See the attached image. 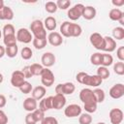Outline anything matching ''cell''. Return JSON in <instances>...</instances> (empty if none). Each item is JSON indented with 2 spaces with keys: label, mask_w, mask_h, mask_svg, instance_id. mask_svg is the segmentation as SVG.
Segmentation results:
<instances>
[{
  "label": "cell",
  "mask_w": 124,
  "mask_h": 124,
  "mask_svg": "<svg viewBox=\"0 0 124 124\" xmlns=\"http://www.w3.org/2000/svg\"><path fill=\"white\" fill-rule=\"evenodd\" d=\"M23 108L28 111V112H32L34 111L36 108H38V104L37 101L32 98V97H28L23 101Z\"/></svg>",
  "instance_id": "obj_17"
},
{
  "label": "cell",
  "mask_w": 124,
  "mask_h": 124,
  "mask_svg": "<svg viewBox=\"0 0 124 124\" xmlns=\"http://www.w3.org/2000/svg\"><path fill=\"white\" fill-rule=\"evenodd\" d=\"M108 116L111 124H120L123 120V111L120 108H112L109 111Z\"/></svg>",
  "instance_id": "obj_12"
},
{
  "label": "cell",
  "mask_w": 124,
  "mask_h": 124,
  "mask_svg": "<svg viewBox=\"0 0 124 124\" xmlns=\"http://www.w3.org/2000/svg\"><path fill=\"white\" fill-rule=\"evenodd\" d=\"M113 72L118 76H123L124 75V63L121 61L116 62L113 65Z\"/></svg>",
  "instance_id": "obj_38"
},
{
  "label": "cell",
  "mask_w": 124,
  "mask_h": 124,
  "mask_svg": "<svg viewBox=\"0 0 124 124\" xmlns=\"http://www.w3.org/2000/svg\"><path fill=\"white\" fill-rule=\"evenodd\" d=\"M93 94L95 96V99H96V102L97 103H103L105 98H106V94H105V91L101 88H95L93 90Z\"/></svg>",
  "instance_id": "obj_27"
},
{
  "label": "cell",
  "mask_w": 124,
  "mask_h": 124,
  "mask_svg": "<svg viewBox=\"0 0 124 124\" xmlns=\"http://www.w3.org/2000/svg\"><path fill=\"white\" fill-rule=\"evenodd\" d=\"M109 96L112 99H120L124 95V84L123 83H116L114 84L108 92Z\"/></svg>",
  "instance_id": "obj_11"
},
{
  "label": "cell",
  "mask_w": 124,
  "mask_h": 124,
  "mask_svg": "<svg viewBox=\"0 0 124 124\" xmlns=\"http://www.w3.org/2000/svg\"><path fill=\"white\" fill-rule=\"evenodd\" d=\"M71 22L70 21H64L60 26V34L61 36H64L66 38H69V27Z\"/></svg>",
  "instance_id": "obj_35"
},
{
  "label": "cell",
  "mask_w": 124,
  "mask_h": 124,
  "mask_svg": "<svg viewBox=\"0 0 124 124\" xmlns=\"http://www.w3.org/2000/svg\"><path fill=\"white\" fill-rule=\"evenodd\" d=\"M104 40H105V46H104L103 50L106 51V52L114 51L115 48H116V41L113 40V38L108 37V36L104 37Z\"/></svg>",
  "instance_id": "obj_16"
},
{
  "label": "cell",
  "mask_w": 124,
  "mask_h": 124,
  "mask_svg": "<svg viewBox=\"0 0 124 124\" xmlns=\"http://www.w3.org/2000/svg\"><path fill=\"white\" fill-rule=\"evenodd\" d=\"M124 15H123V12L118 9V8H113L109 11L108 13V17L111 19V20H114V21H118L121 17H123Z\"/></svg>",
  "instance_id": "obj_24"
},
{
  "label": "cell",
  "mask_w": 124,
  "mask_h": 124,
  "mask_svg": "<svg viewBox=\"0 0 124 124\" xmlns=\"http://www.w3.org/2000/svg\"><path fill=\"white\" fill-rule=\"evenodd\" d=\"M30 68V72L32 74V76H41L44 70V67L42 64H38V63H34L32 65L29 66Z\"/></svg>",
  "instance_id": "obj_25"
},
{
  "label": "cell",
  "mask_w": 124,
  "mask_h": 124,
  "mask_svg": "<svg viewBox=\"0 0 124 124\" xmlns=\"http://www.w3.org/2000/svg\"><path fill=\"white\" fill-rule=\"evenodd\" d=\"M16 41L23 44H29L33 40L32 34L27 28H19L16 31Z\"/></svg>",
  "instance_id": "obj_4"
},
{
  "label": "cell",
  "mask_w": 124,
  "mask_h": 124,
  "mask_svg": "<svg viewBox=\"0 0 124 124\" xmlns=\"http://www.w3.org/2000/svg\"><path fill=\"white\" fill-rule=\"evenodd\" d=\"M25 123L26 124H36L37 122L35 121L33 115H32V112H28L25 116Z\"/></svg>",
  "instance_id": "obj_46"
},
{
  "label": "cell",
  "mask_w": 124,
  "mask_h": 124,
  "mask_svg": "<svg viewBox=\"0 0 124 124\" xmlns=\"http://www.w3.org/2000/svg\"><path fill=\"white\" fill-rule=\"evenodd\" d=\"M81 16H83L84 19L86 20H91L96 16V9L92 6H86L83 8L82 11V15Z\"/></svg>",
  "instance_id": "obj_19"
},
{
  "label": "cell",
  "mask_w": 124,
  "mask_h": 124,
  "mask_svg": "<svg viewBox=\"0 0 124 124\" xmlns=\"http://www.w3.org/2000/svg\"><path fill=\"white\" fill-rule=\"evenodd\" d=\"M4 45L6 46H11L16 45V35H10V36H5L3 39Z\"/></svg>",
  "instance_id": "obj_36"
},
{
  "label": "cell",
  "mask_w": 124,
  "mask_h": 124,
  "mask_svg": "<svg viewBox=\"0 0 124 124\" xmlns=\"http://www.w3.org/2000/svg\"><path fill=\"white\" fill-rule=\"evenodd\" d=\"M90 62L94 66H101L102 62V53L100 52H95L90 56Z\"/></svg>",
  "instance_id": "obj_32"
},
{
  "label": "cell",
  "mask_w": 124,
  "mask_h": 124,
  "mask_svg": "<svg viewBox=\"0 0 124 124\" xmlns=\"http://www.w3.org/2000/svg\"><path fill=\"white\" fill-rule=\"evenodd\" d=\"M6 54V50H5V47L0 46V58H2L4 55Z\"/></svg>",
  "instance_id": "obj_52"
},
{
  "label": "cell",
  "mask_w": 124,
  "mask_h": 124,
  "mask_svg": "<svg viewBox=\"0 0 124 124\" xmlns=\"http://www.w3.org/2000/svg\"><path fill=\"white\" fill-rule=\"evenodd\" d=\"M81 32H82V29H81L80 25L71 22L70 27H69V36L70 37H79L81 35Z\"/></svg>",
  "instance_id": "obj_23"
},
{
  "label": "cell",
  "mask_w": 124,
  "mask_h": 124,
  "mask_svg": "<svg viewBox=\"0 0 124 124\" xmlns=\"http://www.w3.org/2000/svg\"><path fill=\"white\" fill-rule=\"evenodd\" d=\"M111 3H112V5H114L116 7H121V6L124 5V0H116V1L115 0H112Z\"/></svg>",
  "instance_id": "obj_51"
},
{
  "label": "cell",
  "mask_w": 124,
  "mask_h": 124,
  "mask_svg": "<svg viewBox=\"0 0 124 124\" xmlns=\"http://www.w3.org/2000/svg\"><path fill=\"white\" fill-rule=\"evenodd\" d=\"M20 55H21V58L24 59V60H29L32 55H33V52H32V49L28 46H24L21 51H20Z\"/></svg>",
  "instance_id": "obj_37"
},
{
  "label": "cell",
  "mask_w": 124,
  "mask_h": 124,
  "mask_svg": "<svg viewBox=\"0 0 124 124\" xmlns=\"http://www.w3.org/2000/svg\"><path fill=\"white\" fill-rule=\"evenodd\" d=\"M39 108L41 110H43L44 112H46V110L52 108V96H49V97H46V98H43L42 100H40Z\"/></svg>",
  "instance_id": "obj_20"
},
{
  "label": "cell",
  "mask_w": 124,
  "mask_h": 124,
  "mask_svg": "<svg viewBox=\"0 0 124 124\" xmlns=\"http://www.w3.org/2000/svg\"><path fill=\"white\" fill-rule=\"evenodd\" d=\"M14 18V12L9 6H4L0 10V20H12Z\"/></svg>",
  "instance_id": "obj_18"
},
{
  "label": "cell",
  "mask_w": 124,
  "mask_h": 124,
  "mask_svg": "<svg viewBox=\"0 0 124 124\" xmlns=\"http://www.w3.org/2000/svg\"><path fill=\"white\" fill-rule=\"evenodd\" d=\"M79 99L83 104L87 103H97L95 96L93 94V90L90 88H83L79 92ZM98 104V103H97Z\"/></svg>",
  "instance_id": "obj_6"
},
{
  "label": "cell",
  "mask_w": 124,
  "mask_h": 124,
  "mask_svg": "<svg viewBox=\"0 0 124 124\" xmlns=\"http://www.w3.org/2000/svg\"><path fill=\"white\" fill-rule=\"evenodd\" d=\"M85 6H83L82 4L78 3V4H76L74 7L70 8L69 11H68V17L71 19V20H77L78 19L81 15H82V11H83V8Z\"/></svg>",
  "instance_id": "obj_7"
},
{
  "label": "cell",
  "mask_w": 124,
  "mask_h": 124,
  "mask_svg": "<svg viewBox=\"0 0 124 124\" xmlns=\"http://www.w3.org/2000/svg\"><path fill=\"white\" fill-rule=\"evenodd\" d=\"M6 50V55L10 58H14L16 56L17 52H18V46L16 45L15 46H6L5 47Z\"/></svg>",
  "instance_id": "obj_29"
},
{
  "label": "cell",
  "mask_w": 124,
  "mask_h": 124,
  "mask_svg": "<svg viewBox=\"0 0 124 124\" xmlns=\"http://www.w3.org/2000/svg\"><path fill=\"white\" fill-rule=\"evenodd\" d=\"M89 41H90V44L98 50H103L104 48V46H105V40H104V37L100 34V33H92L89 37Z\"/></svg>",
  "instance_id": "obj_5"
},
{
  "label": "cell",
  "mask_w": 124,
  "mask_h": 124,
  "mask_svg": "<svg viewBox=\"0 0 124 124\" xmlns=\"http://www.w3.org/2000/svg\"><path fill=\"white\" fill-rule=\"evenodd\" d=\"M3 79H4V77H3V75H2L1 73H0V83H2Z\"/></svg>",
  "instance_id": "obj_55"
},
{
  "label": "cell",
  "mask_w": 124,
  "mask_h": 124,
  "mask_svg": "<svg viewBox=\"0 0 124 124\" xmlns=\"http://www.w3.org/2000/svg\"><path fill=\"white\" fill-rule=\"evenodd\" d=\"M54 80H55V78L51 70H49L48 68H44L43 73L41 75V81L43 85L45 87H50L54 83Z\"/></svg>",
  "instance_id": "obj_3"
},
{
  "label": "cell",
  "mask_w": 124,
  "mask_h": 124,
  "mask_svg": "<svg viewBox=\"0 0 124 124\" xmlns=\"http://www.w3.org/2000/svg\"><path fill=\"white\" fill-rule=\"evenodd\" d=\"M44 26L46 28V30H48V31H54L56 26H57V23H56V19L53 17V16H47L45 21H44Z\"/></svg>",
  "instance_id": "obj_22"
},
{
  "label": "cell",
  "mask_w": 124,
  "mask_h": 124,
  "mask_svg": "<svg viewBox=\"0 0 124 124\" xmlns=\"http://www.w3.org/2000/svg\"><path fill=\"white\" fill-rule=\"evenodd\" d=\"M55 60H56L55 55L52 52H45L41 58L42 65L45 68H49V67L53 66L55 63Z\"/></svg>",
  "instance_id": "obj_13"
},
{
  "label": "cell",
  "mask_w": 124,
  "mask_h": 124,
  "mask_svg": "<svg viewBox=\"0 0 124 124\" xmlns=\"http://www.w3.org/2000/svg\"><path fill=\"white\" fill-rule=\"evenodd\" d=\"M7 123H8V116L2 109H0V124H7Z\"/></svg>",
  "instance_id": "obj_47"
},
{
  "label": "cell",
  "mask_w": 124,
  "mask_h": 124,
  "mask_svg": "<svg viewBox=\"0 0 124 124\" xmlns=\"http://www.w3.org/2000/svg\"><path fill=\"white\" fill-rule=\"evenodd\" d=\"M78 122L79 124H91L92 122V116L90 115V113H81L78 117Z\"/></svg>",
  "instance_id": "obj_34"
},
{
  "label": "cell",
  "mask_w": 124,
  "mask_h": 124,
  "mask_svg": "<svg viewBox=\"0 0 124 124\" xmlns=\"http://www.w3.org/2000/svg\"><path fill=\"white\" fill-rule=\"evenodd\" d=\"M113 63V57L111 56V54L108 53H102V62H101V66L104 67H108Z\"/></svg>",
  "instance_id": "obj_26"
},
{
  "label": "cell",
  "mask_w": 124,
  "mask_h": 124,
  "mask_svg": "<svg viewBox=\"0 0 124 124\" xmlns=\"http://www.w3.org/2000/svg\"><path fill=\"white\" fill-rule=\"evenodd\" d=\"M116 56H117V58L121 62L124 61V46H119L117 48V50H116Z\"/></svg>",
  "instance_id": "obj_45"
},
{
  "label": "cell",
  "mask_w": 124,
  "mask_h": 124,
  "mask_svg": "<svg viewBox=\"0 0 124 124\" xmlns=\"http://www.w3.org/2000/svg\"><path fill=\"white\" fill-rule=\"evenodd\" d=\"M32 84L29 82V81H27V80H25L21 85H20V87H19V90L21 91V93H23V94H28V93H30L31 91H32Z\"/></svg>",
  "instance_id": "obj_41"
},
{
  "label": "cell",
  "mask_w": 124,
  "mask_h": 124,
  "mask_svg": "<svg viewBox=\"0 0 124 124\" xmlns=\"http://www.w3.org/2000/svg\"><path fill=\"white\" fill-rule=\"evenodd\" d=\"M118 21H119V23H120L121 25H124V16H123V17H121Z\"/></svg>",
  "instance_id": "obj_53"
},
{
  "label": "cell",
  "mask_w": 124,
  "mask_h": 124,
  "mask_svg": "<svg viewBox=\"0 0 124 124\" xmlns=\"http://www.w3.org/2000/svg\"><path fill=\"white\" fill-rule=\"evenodd\" d=\"M45 9H46V11L47 13H49V14H53V13H55V12L57 11L58 8H57V5H56L55 2L48 1V2L46 3V5H45Z\"/></svg>",
  "instance_id": "obj_40"
},
{
  "label": "cell",
  "mask_w": 124,
  "mask_h": 124,
  "mask_svg": "<svg viewBox=\"0 0 124 124\" xmlns=\"http://www.w3.org/2000/svg\"><path fill=\"white\" fill-rule=\"evenodd\" d=\"M1 37H2V31L0 30V38H1Z\"/></svg>",
  "instance_id": "obj_57"
},
{
  "label": "cell",
  "mask_w": 124,
  "mask_h": 124,
  "mask_svg": "<svg viewBox=\"0 0 124 124\" xmlns=\"http://www.w3.org/2000/svg\"><path fill=\"white\" fill-rule=\"evenodd\" d=\"M46 87L45 86H42V85H39V86H36L33 90H32V98H34L36 101L38 100H42L45 95H46Z\"/></svg>",
  "instance_id": "obj_21"
},
{
  "label": "cell",
  "mask_w": 124,
  "mask_h": 124,
  "mask_svg": "<svg viewBox=\"0 0 124 124\" xmlns=\"http://www.w3.org/2000/svg\"><path fill=\"white\" fill-rule=\"evenodd\" d=\"M83 108L87 113H93L97 110V103H87L83 104Z\"/></svg>",
  "instance_id": "obj_42"
},
{
  "label": "cell",
  "mask_w": 124,
  "mask_h": 124,
  "mask_svg": "<svg viewBox=\"0 0 124 124\" xmlns=\"http://www.w3.org/2000/svg\"><path fill=\"white\" fill-rule=\"evenodd\" d=\"M25 81V77L23 75V73L19 70L14 71L12 76H11V83L14 87H17L19 88L20 85Z\"/></svg>",
  "instance_id": "obj_9"
},
{
  "label": "cell",
  "mask_w": 124,
  "mask_h": 124,
  "mask_svg": "<svg viewBox=\"0 0 124 124\" xmlns=\"http://www.w3.org/2000/svg\"><path fill=\"white\" fill-rule=\"evenodd\" d=\"M66 105V98L62 94H56L52 96V108L54 109H61Z\"/></svg>",
  "instance_id": "obj_15"
},
{
  "label": "cell",
  "mask_w": 124,
  "mask_h": 124,
  "mask_svg": "<svg viewBox=\"0 0 124 124\" xmlns=\"http://www.w3.org/2000/svg\"><path fill=\"white\" fill-rule=\"evenodd\" d=\"M97 124H106V123H105V122H98Z\"/></svg>",
  "instance_id": "obj_56"
},
{
  "label": "cell",
  "mask_w": 124,
  "mask_h": 124,
  "mask_svg": "<svg viewBox=\"0 0 124 124\" xmlns=\"http://www.w3.org/2000/svg\"><path fill=\"white\" fill-rule=\"evenodd\" d=\"M81 109L82 108L79 105L72 104V105H69L68 107H66V108L64 109V114L69 118L78 117L81 114Z\"/></svg>",
  "instance_id": "obj_8"
},
{
  "label": "cell",
  "mask_w": 124,
  "mask_h": 124,
  "mask_svg": "<svg viewBox=\"0 0 124 124\" xmlns=\"http://www.w3.org/2000/svg\"><path fill=\"white\" fill-rule=\"evenodd\" d=\"M112 36H113V40H123L124 39V28L121 26L115 27L112 30Z\"/></svg>",
  "instance_id": "obj_28"
},
{
  "label": "cell",
  "mask_w": 124,
  "mask_h": 124,
  "mask_svg": "<svg viewBox=\"0 0 124 124\" xmlns=\"http://www.w3.org/2000/svg\"><path fill=\"white\" fill-rule=\"evenodd\" d=\"M32 43H33V46H35L36 49H43L46 46V39H37V38H34L32 40Z\"/></svg>",
  "instance_id": "obj_31"
},
{
  "label": "cell",
  "mask_w": 124,
  "mask_h": 124,
  "mask_svg": "<svg viewBox=\"0 0 124 124\" xmlns=\"http://www.w3.org/2000/svg\"><path fill=\"white\" fill-rule=\"evenodd\" d=\"M98 77H100L103 80L104 79H107L108 77H109V71L107 67H104V66H100L98 69H97V74H96Z\"/></svg>",
  "instance_id": "obj_30"
},
{
  "label": "cell",
  "mask_w": 124,
  "mask_h": 124,
  "mask_svg": "<svg viewBox=\"0 0 124 124\" xmlns=\"http://www.w3.org/2000/svg\"><path fill=\"white\" fill-rule=\"evenodd\" d=\"M32 115L36 122H41L45 118V112L40 108H36L34 111H32Z\"/></svg>",
  "instance_id": "obj_39"
},
{
  "label": "cell",
  "mask_w": 124,
  "mask_h": 124,
  "mask_svg": "<svg viewBox=\"0 0 124 124\" xmlns=\"http://www.w3.org/2000/svg\"><path fill=\"white\" fill-rule=\"evenodd\" d=\"M31 34L34 35V38L37 39H46V31L44 26V23L40 19H36L30 24Z\"/></svg>",
  "instance_id": "obj_1"
},
{
  "label": "cell",
  "mask_w": 124,
  "mask_h": 124,
  "mask_svg": "<svg viewBox=\"0 0 124 124\" xmlns=\"http://www.w3.org/2000/svg\"><path fill=\"white\" fill-rule=\"evenodd\" d=\"M3 36H10V35H16V30H15V27L13 24L11 23H8L6 25H4L3 27Z\"/></svg>",
  "instance_id": "obj_33"
},
{
  "label": "cell",
  "mask_w": 124,
  "mask_h": 124,
  "mask_svg": "<svg viewBox=\"0 0 124 124\" xmlns=\"http://www.w3.org/2000/svg\"><path fill=\"white\" fill-rule=\"evenodd\" d=\"M55 3L57 5V8L61 10H67L71 6V1L69 0H58Z\"/></svg>",
  "instance_id": "obj_43"
},
{
  "label": "cell",
  "mask_w": 124,
  "mask_h": 124,
  "mask_svg": "<svg viewBox=\"0 0 124 124\" xmlns=\"http://www.w3.org/2000/svg\"><path fill=\"white\" fill-rule=\"evenodd\" d=\"M47 42L53 46H59L60 45H62L63 39H62V36L60 33L53 31L47 35Z\"/></svg>",
  "instance_id": "obj_14"
},
{
  "label": "cell",
  "mask_w": 124,
  "mask_h": 124,
  "mask_svg": "<svg viewBox=\"0 0 124 124\" xmlns=\"http://www.w3.org/2000/svg\"><path fill=\"white\" fill-rule=\"evenodd\" d=\"M7 104V99L3 94H0V108H4Z\"/></svg>",
  "instance_id": "obj_50"
},
{
  "label": "cell",
  "mask_w": 124,
  "mask_h": 124,
  "mask_svg": "<svg viewBox=\"0 0 124 124\" xmlns=\"http://www.w3.org/2000/svg\"><path fill=\"white\" fill-rule=\"evenodd\" d=\"M21 72L23 73L25 78H30L32 77V74H31V72H30V68H29V66H25V67H23V69L21 70Z\"/></svg>",
  "instance_id": "obj_48"
},
{
  "label": "cell",
  "mask_w": 124,
  "mask_h": 124,
  "mask_svg": "<svg viewBox=\"0 0 124 124\" xmlns=\"http://www.w3.org/2000/svg\"><path fill=\"white\" fill-rule=\"evenodd\" d=\"M86 75H87V74H86V73H84V72H79V73H78V75H77V77H76L77 81L82 84L83 79H84V78H85V76H86Z\"/></svg>",
  "instance_id": "obj_49"
},
{
  "label": "cell",
  "mask_w": 124,
  "mask_h": 124,
  "mask_svg": "<svg viewBox=\"0 0 124 124\" xmlns=\"http://www.w3.org/2000/svg\"><path fill=\"white\" fill-rule=\"evenodd\" d=\"M4 6H5V5H4V1H3V0H0V10H1Z\"/></svg>",
  "instance_id": "obj_54"
},
{
  "label": "cell",
  "mask_w": 124,
  "mask_h": 124,
  "mask_svg": "<svg viewBox=\"0 0 124 124\" xmlns=\"http://www.w3.org/2000/svg\"><path fill=\"white\" fill-rule=\"evenodd\" d=\"M103 82V79L98 77L97 75H93V76H90V75H86L84 79H83V82L82 84L84 85H87V86H93V87H97L99 85H101V83Z\"/></svg>",
  "instance_id": "obj_10"
},
{
  "label": "cell",
  "mask_w": 124,
  "mask_h": 124,
  "mask_svg": "<svg viewBox=\"0 0 124 124\" xmlns=\"http://www.w3.org/2000/svg\"><path fill=\"white\" fill-rule=\"evenodd\" d=\"M41 124H58V121L53 116H45V118L41 121Z\"/></svg>",
  "instance_id": "obj_44"
},
{
  "label": "cell",
  "mask_w": 124,
  "mask_h": 124,
  "mask_svg": "<svg viewBox=\"0 0 124 124\" xmlns=\"http://www.w3.org/2000/svg\"><path fill=\"white\" fill-rule=\"evenodd\" d=\"M76 90V86L73 82H65V83H59L55 87L56 94H62V95H71Z\"/></svg>",
  "instance_id": "obj_2"
}]
</instances>
